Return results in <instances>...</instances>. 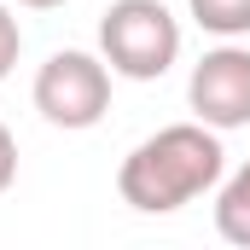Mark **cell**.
<instances>
[{"label": "cell", "mask_w": 250, "mask_h": 250, "mask_svg": "<svg viewBox=\"0 0 250 250\" xmlns=\"http://www.w3.org/2000/svg\"><path fill=\"white\" fill-rule=\"evenodd\" d=\"M221 175H227L221 134L192 117V123H169L157 134H146L117 169V192L140 215H175L209 187H221Z\"/></svg>", "instance_id": "6da1fadb"}, {"label": "cell", "mask_w": 250, "mask_h": 250, "mask_svg": "<svg viewBox=\"0 0 250 250\" xmlns=\"http://www.w3.org/2000/svg\"><path fill=\"white\" fill-rule=\"evenodd\" d=\"M99 59L128 82L169 76L181 64V18L163 0H111L99 18Z\"/></svg>", "instance_id": "7a4b0ae2"}, {"label": "cell", "mask_w": 250, "mask_h": 250, "mask_svg": "<svg viewBox=\"0 0 250 250\" xmlns=\"http://www.w3.org/2000/svg\"><path fill=\"white\" fill-rule=\"evenodd\" d=\"M35 111L64 134H82V128H99L111 111V64L99 53H82V47H64L35 70V87H29Z\"/></svg>", "instance_id": "3957f363"}, {"label": "cell", "mask_w": 250, "mask_h": 250, "mask_svg": "<svg viewBox=\"0 0 250 250\" xmlns=\"http://www.w3.org/2000/svg\"><path fill=\"white\" fill-rule=\"evenodd\" d=\"M187 105L215 134L250 128V47H239V41L209 47L187 76Z\"/></svg>", "instance_id": "277c9868"}, {"label": "cell", "mask_w": 250, "mask_h": 250, "mask_svg": "<svg viewBox=\"0 0 250 250\" xmlns=\"http://www.w3.org/2000/svg\"><path fill=\"white\" fill-rule=\"evenodd\" d=\"M215 233L227 245L250 250V163H239L227 181H221V198H215Z\"/></svg>", "instance_id": "5b68a950"}, {"label": "cell", "mask_w": 250, "mask_h": 250, "mask_svg": "<svg viewBox=\"0 0 250 250\" xmlns=\"http://www.w3.org/2000/svg\"><path fill=\"white\" fill-rule=\"evenodd\" d=\"M187 12H192V23L204 35H215V41L250 35V0H187Z\"/></svg>", "instance_id": "8992f818"}, {"label": "cell", "mask_w": 250, "mask_h": 250, "mask_svg": "<svg viewBox=\"0 0 250 250\" xmlns=\"http://www.w3.org/2000/svg\"><path fill=\"white\" fill-rule=\"evenodd\" d=\"M23 53V29H18V18H12V6L0 0V82L12 76V64Z\"/></svg>", "instance_id": "52a82bcc"}, {"label": "cell", "mask_w": 250, "mask_h": 250, "mask_svg": "<svg viewBox=\"0 0 250 250\" xmlns=\"http://www.w3.org/2000/svg\"><path fill=\"white\" fill-rule=\"evenodd\" d=\"M12 181H18V140L0 123V192H12Z\"/></svg>", "instance_id": "ba28073f"}, {"label": "cell", "mask_w": 250, "mask_h": 250, "mask_svg": "<svg viewBox=\"0 0 250 250\" xmlns=\"http://www.w3.org/2000/svg\"><path fill=\"white\" fill-rule=\"evenodd\" d=\"M12 6H29V12H53V6H64V0H12Z\"/></svg>", "instance_id": "9c48e42d"}]
</instances>
